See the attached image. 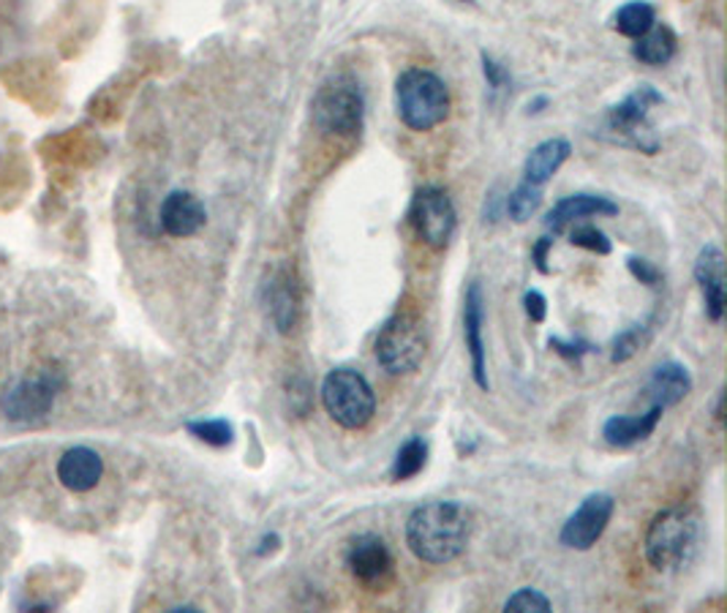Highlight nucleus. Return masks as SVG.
Listing matches in <instances>:
<instances>
[{"mask_svg": "<svg viewBox=\"0 0 727 613\" xmlns=\"http://www.w3.org/2000/svg\"><path fill=\"white\" fill-rule=\"evenodd\" d=\"M482 325H485V300H482V286L477 282L469 284L467 297H463V338H467L471 377L480 390L491 388L488 382V358H485V338H482Z\"/></svg>", "mask_w": 727, "mask_h": 613, "instance_id": "obj_11", "label": "nucleus"}, {"mask_svg": "<svg viewBox=\"0 0 727 613\" xmlns=\"http://www.w3.org/2000/svg\"><path fill=\"white\" fill-rule=\"evenodd\" d=\"M695 282L703 292L706 314L712 323H723L725 317V256L719 245H706L697 254Z\"/></svg>", "mask_w": 727, "mask_h": 613, "instance_id": "obj_13", "label": "nucleus"}, {"mask_svg": "<svg viewBox=\"0 0 727 613\" xmlns=\"http://www.w3.org/2000/svg\"><path fill=\"white\" fill-rule=\"evenodd\" d=\"M550 249H554V241H550V237H539L537 245H534L532 256H534V265H537L539 273H550V267H548V251Z\"/></svg>", "mask_w": 727, "mask_h": 613, "instance_id": "obj_33", "label": "nucleus"}, {"mask_svg": "<svg viewBox=\"0 0 727 613\" xmlns=\"http://www.w3.org/2000/svg\"><path fill=\"white\" fill-rule=\"evenodd\" d=\"M207 213L191 191H172L161 204V230L172 237H191L205 226Z\"/></svg>", "mask_w": 727, "mask_h": 613, "instance_id": "obj_14", "label": "nucleus"}, {"mask_svg": "<svg viewBox=\"0 0 727 613\" xmlns=\"http://www.w3.org/2000/svg\"><path fill=\"white\" fill-rule=\"evenodd\" d=\"M569 154H573V145H569L567 139L562 137L545 139V142H539L537 148L526 156V163H523V180L543 189L558 169L564 167Z\"/></svg>", "mask_w": 727, "mask_h": 613, "instance_id": "obj_20", "label": "nucleus"}, {"mask_svg": "<svg viewBox=\"0 0 727 613\" xmlns=\"http://www.w3.org/2000/svg\"><path fill=\"white\" fill-rule=\"evenodd\" d=\"M697 542V518L684 507L656 512L654 521L645 531L643 551L654 570L671 572L689 559L692 548Z\"/></svg>", "mask_w": 727, "mask_h": 613, "instance_id": "obj_3", "label": "nucleus"}, {"mask_svg": "<svg viewBox=\"0 0 727 613\" xmlns=\"http://www.w3.org/2000/svg\"><path fill=\"white\" fill-rule=\"evenodd\" d=\"M267 314H270L272 325L278 332H292L300 317V300L298 289H295L292 276L287 271L276 273L267 284Z\"/></svg>", "mask_w": 727, "mask_h": 613, "instance_id": "obj_19", "label": "nucleus"}, {"mask_svg": "<svg viewBox=\"0 0 727 613\" xmlns=\"http://www.w3.org/2000/svg\"><path fill=\"white\" fill-rule=\"evenodd\" d=\"M523 306H526V317L532 319L534 325H543L545 317H548V300H545L543 292L528 289L526 295H523Z\"/></svg>", "mask_w": 727, "mask_h": 613, "instance_id": "obj_31", "label": "nucleus"}, {"mask_svg": "<svg viewBox=\"0 0 727 613\" xmlns=\"http://www.w3.org/2000/svg\"><path fill=\"white\" fill-rule=\"evenodd\" d=\"M539 204H543V189L521 180L507 197V213L515 224H523V221H528L534 213H537Z\"/></svg>", "mask_w": 727, "mask_h": 613, "instance_id": "obj_25", "label": "nucleus"}, {"mask_svg": "<svg viewBox=\"0 0 727 613\" xmlns=\"http://www.w3.org/2000/svg\"><path fill=\"white\" fill-rule=\"evenodd\" d=\"M643 393L651 404H656L662 409L682 404L686 395L692 393L689 371H686V366L676 363V360L656 366L654 371H651V379H649V384H645Z\"/></svg>", "mask_w": 727, "mask_h": 613, "instance_id": "obj_18", "label": "nucleus"}, {"mask_svg": "<svg viewBox=\"0 0 727 613\" xmlns=\"http://www.w3.org/2000/svg\"><path fill=\"white\" fill-rule=\"evenodd\" d=\"M548 347L554 349L556 355H562L564 360H573V363H580L586 355L595 352V344L584 341V338H558V336H554L548 341Z\"/></svg>", "mask_w": 727, "mask_h": 613, "instance_id": "obj_29", "label": "nucleus"}, {"mask_svg": "<svg viewBox=\"0 0 727 613\" xmlns=\"http://www.w3.org/2000/svg\"><path fill=\"white\" fill-rule=\"evenodd\" d=\"M654 325L656 314H651L645 323H638L627 327V330H621L619 336L613 338V344H610V360H613V363H627V360L635 358L645 344L651 341V336H654Z\"/></svg>", "mask_w": 727, "mask_h": 613, "instance_id": "obj_23", "label": "nucleus"}, {"mask_svg": "<svg viewBox=\"0 0 727 613\" xmlns=\"http://www.w3.org/2000/svg\"><path fill=\"white\" fill-rule=\"evenodd\" d=\"M185 431L211 447H229L232 442H235V429H232L229 420L224 418L189 420V423H185Z\"/></svg>", "mask_w": 727, "mask_h": 613, "instance_id": "obj_26", "label": "nucleus"}, {"mask_svg": "<svg viewBox=\"0 0 727 613\" xmlns=\"http://www.w3.org/2000/svg\"><path fill=\"white\" fill-rule=\"evenodd\" d=\"M395 109L411 131H430L450 115V91L434 72L409 68L395 82Z\"/></svg>", "mask_w": 727, "mask_h": 613, "instance_id": "obj_2", "label": "nucleus"}, {"mask_svg": "<svg viewBox=\"0 0 727 613\" xmlns=\"http://www.w3.org/2000/svg\"><path fill=\"white\" fill-rule=\"evenodd\" d=\"M57 388H61V382H50V377L22 379L14 388H9V393L0 401V409L14 423H36V420L50 414Z\"/></svg>", "mask_w": 727, "mask_h": 613, "instance_id": "obj_10", "label": "nucleus"}, {"mask_svg": "<svg viewBox=\"0 0 727 613\" xmlns=\"http://www.w3.org/2000/svg\"><path fill=\"white\" fill-rule=\"evenodd\" d=\"M665 409L651 404L643 414H616L602 425V440L610 447H632L638 442H645L660 425Z\"/></svg>", "mask_w": 727, "mask_h": 613, "instance_id": "obj_16", "label": "nucleus"}, {"mask_svg": "<svg viewBox=\"0 0 727 613\" xmlns=\"http://www.w3.org/2000/svg\"><path fill=\"white\" fill-rule=\"evenodd\" d=\"M278 546H281V537H278V535H265V537H261L259 548H257V557H267V553L276 551Z\"/></svg>", "mask_w": 727, "mask_h": 613, "instance_id": "obj_34", "label": "nucleus"}, {"mask_svg": "<svg viewBox=\"0 0 727 613\" xmlns=\"http://www.w3.org/2000/svg\"><path fill=\"white\" fill-rule=\"evenodd\" d=\"M365 118L363 87L349 74L328 80L313 98V123L324 134H357Z\"/></svg>", "mask_w": 727, "mask_h": 613, "instance_id": "obj_5", "label": "nucleus"}, {"mask_svg": "<svg viewBox=\"0 0 727 613\" xmlns=\"http://www.w3.org/2000/svg\"><path fill=\"white\" fill-rule=\"evenodd\" d=\"M656 22L654 6L645 3V0H632V3L621 6L613 17V28L627 39H641L645 31H651V25Z\"/></svg>", "mask_w": 727, "mask_h": 613, "instance_id": "obj_24", "label": "nucleus"}, {"mask_svg": "<svg viewBox=\"0 0 727 613\" xmlns=\"http://www.w3.org/2000/svg\"><path fill=\"white\" fill-rule=\"evenodd\" d=\"M723 401H725V393H723V390H719L717 401H714V420H717V423H723V418H725V414H723Z\"/></svg>", "mask_w": 727, "mask_h": 613, "instance_id": "obj_35", "label": "nucleus"}, {"mask_svg": "<svg viewBox=\"0 0 727 613\" xmlns=\"http://www.w3.org/2000/svg\"><path fill=\"white\" fill-rule=\"evenodd\" d=\"M676 33L667 25H660V22H654L651 31H645L643 36L635 39V44H632V55H635V61L645 63V66H667V63L676 57Z\"/></svg>", "mask_w": 727, "mask_h": 613, "instance_id": "obj_21", "label": "nucleus"}, {"mask_svg": "<svg viewBox=\"0 0 727 613\" xmlns=\"http://www.w3.org/2000/svg\"><path fill=\"white\" fill-rule=\"evenodd\" d=\"M409 221L415 226L417 237L428 243L430 249H445L450 245L458 230V213L450 194L436 186H426L415 194L409 208Z\"/></svg>", "mask_w": 727, "mask_h": 613, "instance_id": "obj_8", "label": "nucleus"}, {"mask_svg": "<svg viewBox=\"0 0 727 613\" xmlns=\"http://www.w3.org/2000/svg\"><path fill=\"white\" fill-rule=\"evenodd\" d=\"M569 243L578 245V249H586L591 251V254H610L613 251V243H610V237L605 235L602 230H597L595 224H580L575 226L573 232H569Z\"/></svg>", "mask_w": 727, "mask_h": 613, "instance_id": "obj_28", "label": "nucleus"}, {"mask_svg": "<svg viewBox=\"0 0 727 613\" xmlns=\"http://www.w3.org/2000/svg\"><path fill=\"white\" fill-rule=\"evenodd\" d=\"M346 568L360 583H376L389 575L393 557L379 535H360L346 548Z\"/></svg>", "mask_w": 727, "mask_h": 613, "instance_id": "obj_12", "label": "nucleus"}, {"mask_svg": "<svg viewBox=\"0 0 727 613\" xmlns=\"http://www.w3.org/2000/svg\"><path fill=\"white\" fill-rule=\"evenodd\" d=\"M426 330L415 311H395L376 336V360L389 373H411L426 358Z\"/></svg>", "mask_w": 727, "mask_h": 613, "instance_id": "obj_6", "label": "nucleus"}, {"mask_svg": "<svg viewBox=\"0 0 727 613\" xmlns=\"http://www.w3.org/2000/svg\"><path fill=\"white\" fill-rule=\"evenodd\" d=\"M469 535V510L452 499L426 501L406 521V546L426 564H447L461 557Z\"/></svg>", "mask_w": 727, "mask_h": 613, "instance_id": "obj_1", "label": "nucleus"}, {"mask_svg": "<svg viewBox=\"0 0 727 613\" xmlns=\"http://www.w3.org/2000/svg\"><path fill=\"white\" fill-rule=\"evenodd\" d=\"M545 104H548V98H537V102H534L532 107H528V109H532V113H543V107H545Z\"/></svg>", "mask_w": 727, "mask_h": 613, "instance_id": "obj_36", "label": "nucleus"}, {"mask_svg": "<svg viewBox=\"0 0 727 613\" xmlns=\"http://www.w3.org/2000/svg\"><path fill=\"white\" fill-rule=\"evenodd\" d=\"M550 609H554L550 600L545 598L539 589L532 586L517 589L515 594H510L507 603H504V611H513V613H548Z\"/></svg>", "mask_w": 727, "mask_h": 613, "instance_id": "obj_27", "label": "nucleus"}, {"mask_svg": "<svg viewBox=\"0 0 727 613\" xmlns=\"http://www.w3.org/2000/svg\"><path fill=\"white\" fill-rule=\"evenodd\" d=\"M482 74H485L488 87H491L493 93L507 91V85H510V74H507V68H504L502 63L493 61L491 55H482Z\"/></svg>", "mask_w": 727, "mask_h": 613, "instance_id": "obj_30", "label": "nucleus"}, {"mask_svg": "<svg viewBox=\"0 0 727 613\" xmlns=\"http://www.w3.org/2000/svg\"><path fill=\"white\" fill-rule=\"evenodd\" d=\"M613 510L616 499L610 494L597 490V494L586 496L578 510L564 521L562 535H558L562 546L569 548V551H589L591 546H597V540L605 535V529H608Z\"/></svg>", "mask_w": 727, "mask_h": 613, "instance_id": "obj_9", "label": "nucleus"}, {"mask_svg": "<svg viewBox=\"0 0 727 613\" xmlns=\"http://www.w3.org/2000/svg\"><path fill=\"white\" fill-rule=\"evenodd\" d=\"M104 475V461L96 450L90 447H72L57 461V480L74 494L96 488Z\"/></svg>", "mask_w": 727, "mask_h": 613, "instance_id": "obj_15", "label": "nucleus"}, {"mask_svg": "<svg viewBox=\"0 0 727 613\" xmlns=\"http://www.w3.org/2000/svg\"><path fill=\"white\" fill-rule=\"evenodd\" d=\"M627 265H630V273L641 284H645V286H656V284H660L662 273L656 271V267L651 265L649 260H641V256H630V262H627Z\"/></svg>", "mask_w": 727, "mask_h": 613, "instance_id": "obj_32", "label": "nucleus"}, {"mask_svg": "<svg viewBox=\"0 0 727 613\" xmlns=\"http://www.w3.org/2000/svg\"><path fill=\"white\" fill-rule=\"evenodd\" d=\"M619 213V204L613 200H608V197H599V194H573V197H564V200H558L554 204V210L548 213V219H545V226L554 232H564L569 224H575V221H584V219H599V215H616Z\"/></svg>", "mask_w": 727, "mask_h": 613, "instance_id": "obj_17", "label": "nucleus"}, {"mask_svg": "<svg viewBox=\"0 0 727 613\" xmlns=\"http://www.w3.org/2000/svg\"><path fill=\"white\" fill-rule=\"evenodd\" d=\"M662 93H656L651 85H641L630 93L621 104H616L608 113V128L621 139L624 145L643 150V154H656L660 142L651 137L649 115L651 107L662 104Z\"/></svg>", "mask_w": 727, "mask_h": 613, "instance_id": "obj_7", "label": "nucleus"}, {"mask_svg": "<svg viewBox=\"0 0 727 613\" xmlns=\"http://www.w3.org/2000/svg\"><path fill=\"white\" fill-rule=\"evenodd\" d=\"M322 404L346 431H360L374 420L376 395L368 379L354 368H333L322 382Z\"/></svg>", "mask_w": 727, "mask_h": 613, "instance_id": "obj_4", "label": "nucleus"}, {"mask_svg": "<svg viewBox=\"0 0 727 613\" xmlns=\"http://www.w3.org/2000/svg\"><path fill=\"white\" fill-rule=\"evenodd\" d=\"M426 464H428V442L423 440V436H411V440H406L404 445L398 447V453H395L393 466H389V477H393L395 483L411 480V477H417L423 469H426Z\"/></svg>", "mask_w": 727, "mask_h": 613, "instance_id": "obj_22", "label": "nucleus"}]
</instances>
